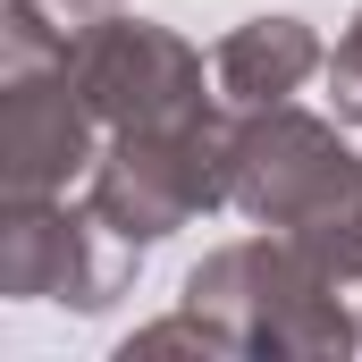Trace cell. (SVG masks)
<instances>
[{"label": "cell", "mask_w": 362, "mask_h": 362, "mask_svg": "<svg viewBox=\"0 0 362 362\" xmlns=\"http://www.w3.org/2000/svg\"><path fill=\"white\" fill-rule=\"evenodd\" d=\"M68 76H76V93H85L101 118H118V127H185V118H202L194 59H185L160 25L110 17L85 51L68 59Z\"/></svg>", "instance_id": "cell-1"}, {"label": "cell", "mask_w": 362, "mask_h": 362, "mask_svg": "<svg viewBox=\"0 0 362 362\" xmlns=\"http://www.w3.org/2000/svg\"><path fill=\"white\" fill-rule=\"evenodd\" d=\"M0 278L8 295H76V303H110L118 270H93L85 262V228L51 202H8V228H0Z\"/></svg>", "instance_id": "cell-3"}, {"label": "cell", "mask_w": 362, "mask_h": 362, "mask_svg": "<svg viewBox=\"0 0 362 362\" xmlns=\"http://www.w3.org/2000/svg\"><path fill=\"white\" fill-rule=\"evenodd\" d=\"M337 101H346V110L362 118V34L346 42V59H337Z\"/></svg>", "instance_id": "cell-6"}, {"label": "cell", "mask_w": 362, "mask_h": 362, "mask_svg": "<svg viewBox=\"0 0 362 362\" xmlns=\"http://www.w3.org/2000/svg\"><path fill=\"white\" fill-rule=\"evenodd\" d=\"M85 118H93V101L76 93L68 68H8V93H0V177H8V202H51L85 169Z\"/></svg>", "instance_id": "cell-2"}, {"label": "cell", "mask_w": 362, "mask_h": 362, "mask_svg": "<svg viewBox=\"0 0 362 362\" xmlns=\"http://www.w3.org/2000/svg\"><path fill=\"white\" fill-rule=\"evenodd\" d=\"M303 68H312V34H303V25H286V17H270V25H245V34L219 51V76H228V93H245V101H270V93H286Z\"/></svg>", "instance_id": "cell-5"}, {"label": "cell", "mask_w": 362, "mask_h": 362, "mask_svg": "<svg viewBox=\"0 0 362 362\" xmlns=\"http://www.w3.org/2000/svg\"><path fill=\"white\" fill-rule=\"evenodd\" d=\"M110 25V0H8V68H68Z\"/></svg>", "instance_id": "cell-4"}]
</instances>
